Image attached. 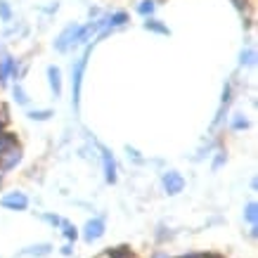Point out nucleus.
<instances>
[{
	"mask_svg": "<svg viewBox=\"0 0 258 258\" xmlns=\"http://www.w3.org/2000/svg\"><path fill=\"white\" fill-rule=\"evenodd\" d=\"M88 55H90V47L86 50V55L71 67V102H74V109L76 111H79V104H81V83H83V71H86V64H88Z\"/></svg>",
	"mask_w": 258,
	"mask_h": 258,
	"instance_id": "nucleus-1",
	"label": "nucleus"
},
{
	"mask_svg": "<svg viewBox=\"0 0 258 258\" xmlns=\"http://www.w3.org/2000/svg\"><path fill=\"white\" fill-rule=\"evenodd\" d=\"M79 24H69L62 33H59V38L55 40V50L57 52H67L71 45H76V36H79Z\"/></svg>",
	"mask_w": 258,
	"mask_h": 258,
	"instance_id": "nucleus-2",
	"label": "nucleus"
},
{
	"mask_svg": "<svg viewBox=\"0 0 258 258\" xmlns=\"http://www.w3.org/2000/svg\"><path fill=\"white\" fill-rule=\"evenodd\" d=\"M19 74H22V69H19V64H17L12 57H3V59H0V86L8 83V76L19 79Z\"/></svg>",
	"mask_w": 258,
	"mask_h": 258,
	"instance_id": "nucleus-3",
	"label": "nucleus"
},
{
	"mask_svg": "<svg viewBox=\"0 0 258 258\" xmlns=\"http://www.w3.org/2000/svg\"><path fill=\"white\" fill-rule=\"evenodd\" d=\"M164 189L168 192V195H180L182 189H185V180H182V175L175 171H168L164 175Z\"/></svg>",
	"mask_w": 258,
	"mask_h": 258,
	"instance_id": "nucleus-4",
	"label": "nucleus"
},
{
	"mask_svg": "<svg viewBox=\"0 0 258 258\" xmlns=\"http://www.w3.org/2000/svg\"><path fill=\"white\" fill-rule=\"evenodd\" d=\"M0 206L12 209V211H24V209L29 206V199H26L22 192H12V195H8V197H3V199H0Z\"/></svg>",
	"mask_w": 258,
	"mask_h": 258,
	"instance_id": "nucleus-5",
	"label": "nucleus"
},
{
	"mask_svg": "<svg viewBox=\"0 0 258 258\" xmlns=\"http://www.w3.org/2000/svg\"><path fill=\"white\" fill-rule=\"evenodd\" d=\"M102 166H104V180L109 185H114L116 182V161H114L109 149H104V147H102Z\"/></svg>",
	"mask_w": 258,
	"mask_h": 258,
	"instance_id": "nucleus-6",
	"label": "nucleus"
},
{
	"mask_svg": "<svg viewBox=\"0 0 258 258\" xmlns=\"http://www.w3.org/2000/svg\"><path fill=\"white\" fill-rule=\"evenodd\" d=\"M19 161H22V149L19 147L10 149L8 154H3V157H0V173H8V171H12V168H17Z\"/></svg>",
	"mask_w": 258,
	"mask_h": 258,
	"instance_id": "nucleus-7",
	"label": "nucleus"
},
{
	"mask_svg": "<svg viewBox=\"0 0 258 258\" xmlns=\"http://www.w3.org/2000/svg\"><path fill=\"white\" fill-rule=\"evenodd\" d=\"M102 235H104V220H100V218L88 220V223H86V232H83V237H86L88 242H95V239H100Z\"/></svg>",
	"mask_w": 258,
	"mask_h": 258,
	"instance_id": "nucleus-8",
	"label": "nucleus"
},
{
	"mask_svg": "<svg viewBox=\"0 0 258 258\" xmlns=\"http://www.w3.org/2000/svg\"><path fill=\"white\" fill-rule=\"evenodd\" d=\"M15 147H19L17 135L10 133L8 128H5V131H0V157H3V154H8L10 149H15Z\"/></svg>",
	"mask_w": 258,
	"mask_h": 258,
	"instance_id": "nucleus-9",
	"label": "nucleus"
},
{
	"mask_svg": "<svg viewBox=\"0 0 258 258\" xmlns=\"http://www.w3.org/2000/svg\"><path fill=\"white\" fill-rule=\"evenodd\" d=\"M47 79H50V88H52L55 97H59L62 95V74H59V69L57 67H47Z\"/></svg>",
	"mask_w": 258,
	"mask_h": 258,
	"instance_id": "nucleus-10",
	"label": "nucleus"
},
{
	"mask_svg": "<svg viewBox=\"0 0 258 258\" xmlns=\"http://www.w3.org/2000/svg\"><path fill=\"white\" fill-rule=\"evenodd\" d=\"M142 29H145V31H152V33H159V36H171L168 26H164L161 22L152 19V17H147V22H142Z\"/></svg>",
	"mask_w": 258,
	"mask_h": 258,
	"instance_id": "nucleus-11",
	"label": "nucleus"
},
{
	"mask_svg": "<svg viewBox=\"0 0 258 258\" xmlns=\"http://www.w3.org/2000/svg\"><path fill=\"white\" fill-rule=\"evenodd\" d=\"M256 218H258V204L256 202H249L246 204V209H244V220L251 223V225H256Z\"/></svg>",
	"mask_w": 258,
	"mask_h": 258,
	"instance_id": "nucleus-12",
	"label": "nucleus"
},
{
	"mask_svg": "<svg viewBox=\"0 0 258 258\" xmlns=\"http://www.w3.org/2000/svg\"><path fill=\"white\" fill-rule=\"evenodd\" d=\"M104 256L107 258H133V251L128 249V246H116V249H109Z\"/></svg>",
	"mask_w": 258,
	"mask_h": 258,
	"instance_id": "nucleus-13",
	"label": "nucleus"
},
{
	"mask_svg": "<svg viewBox=\"0 0 258 258\" xmlns=\"http://www.w3.org/2000/svg\"><path fill=\"white\" fill-rule=\"evenodd\" d=\"M154 10H157V3H154V0H142L140 5H138V12H140L142 17H152Z\"/></svg>",
	"mask_w": 258,
	"mask_h": 258,
	"instance_id": "nucleus-14",
	"label": "nucleus"
},
{
	"mask_svg": "<svg viewBox=\"0 0 258 258\" xmlns=\"http://www.w3.org/2000/svg\"><path fill=\"white\" fill-rule=\"evenodd\" d=\"M125 22H128V15H125V12H114V15L109 17L107 26H109V29H116V26H123Z\"/></svg>",
	"mask_w": 258,
	"mask_h": 258,
	"instance_id": "nucleus-15",
	"label": "nucleus"
},
{
	"mask_svg": "<svg viewBox=\"0 0 258 258\" xmlns=\"http://www.w3.org/2000/svg\"><path fill=\"white\" fill-rule=\"evenodd\" d=\"M50 251H52L50 244H40V246H31V249L24 251V253H26V256H47Z\"/></svg>",
	"mask_w": 258,
	"mask_h": 258,
	"instance_id": "nucleus-16",
	"label": "nucleus"
},
{
	"mask_svg": "<svg viewBox=\"0 0 258 258\" xmlns=\"http://www.w3.org/2000/svg\"><path fill=\"white\" fill-rule=\"evenodd\" d=\"M0 19L3 22H12V8H10V3H5V0H0Z\"/></svg>",
	"mask_w": 258,
	"mask_h": 258,
	"instance_id": "nucleus-17",
	"label": "nucleus"
},
{
	"mask_svg": "<svg viewBox=\"0 0 258 258\" xmlns=\"http://www.w3.org/2000/svg\"><path fill=\"white\" fill-rule=\"evenodd\" d=\"M256 62V52H253V50H244L242 55H239V64H246V67H251V64Z\"/></svg>",
	"mask_w": 258,
	"mask_h": 258,
	"instance_id": "nucleus-18",
	"label": "nucleus"
},
{
	"mask_svg": "<svg viewBox=\"0 0 258 258\" xmlns=\"http://www.w3.org/2000/svg\"><path fill=\"white\" fill-rule=\"evenodd\" d=\"M249 128V121L242 116V114H237L235 118H232V131H246Z\"/></svg>",
	"mask_w": 258,
	"mask_h": 258,
	"instance_id": "nucleus-19",
	"label": "nucleus"
},
{
	"mask_svg": "<svg viewBox=\"0 0 258 258\" xmlns=\"http://www.w3.org/2000/svg\"><path fill=\"white\" fill-rule=\"evenodd\" d=\"M29 116H31V121H47V118L52 116V111H50V109H40V111H31Z\"/></svg>",
	"mask_w": 258,
	"mask_h": 258,
	"instance_id": "nucleus-20",
	"label": "nucleus"
},
{
	"mask_svg": "<svg viewBox=\"0 0 258 258\" xmlns=\"http://www.w3.org/2000/svg\"><path fill=\"white\" fill-rule=\"evenodd\" d=\"M15 100H17V104H29V97L22 90V86H15Z\"/></svg>",
	"mask_w": 258,
	"mask_h": 258,
	"instance_id": "nucleus-21",
	"label": "nucleus"
},
{
	"mask_svg": "<svg viewBox=\"0 0 258 258\" xmlns=\"http://www.w3.org/2000/svg\"><path fill=\"white\" fill-rule=\"evenodd\" d=\"M62 225H64V237H67V239H76V237H79V232H76L74 225H69V223H62Z\"/></svg>",
	"mask_w": 258,
	"mask_h": 258,
	"instance_id": "nucleus-22",
	"label": "nucleus"
},
{
	"mask_svg": "<svg viewBox=\"0 0 258 258\" xmlns=\"http://www.w3.org/2000/svg\"><path fill=\"white\" fill-rule=\"evenodd\" d=\"M223 164H225V154L220 152L218 157H216V161H213V171H218V168H220V166H223Z\"/></svg>",
	"mask_w": 258,
	"mask_h": 258,
	"instance_id": "nucleus-23",
	"label": "nucleus"
},
{
	"mask_svg": "<svg viewBox=\"0 0 258 258\" xmlns=\"http://www.w3.org/2000/svg\"><path fill=\"white\" fill-rule=\"evenodd\" d=\"M232 3H235V8L239 10V12H246V8H249V3H246V0H232Z\"/></svg>",
	"mask_w": 258,
	"mask_h": 258,
	"instance_id": "nucleus-24",
	"label": "nucleus"
},
{
	"mask_svg": "<svg viewBox=\"0 0 258 258\" xmlns=\"http://www.w3.org/2000/svg\"><path fill=\"white\" fill-rule=\"evenodd\" d=\"M43 220H47V223H52V225H62V220L57 218V216H50V213H45V216H43Z\"/></svg>",
	"mask_w": 258,
	"mask_h": 258,
	"instance_id": "nucleus-25",
	"label": "nucleus"
},
{
	"mask_svg": "<svg viewBox=\"0 0 258 258\" xmlns=\"http://www.w3.org/2000/svg\"><path fill=\"white\" fill-rule=\"evenodd\" d=\"M180 258H204V253H187V256H180Z\"/></svg>",
	"mask_w": 258,
	"mask_h": 258,
	"instance_id": "nucleus-26",
	"label": "nucleus"
},
{
	"mask_svg": "<svg viewBox=\"0 0 258 258\" xmlns=\"http://www.w3.org/2000/svg\"><path fill=\"white\" fill-rule=\"evenodd\" d=\"M157 258H168V256H157Z\"/></svg>",
	"mask_w": 258,
	"mask_h": 258,
	"instance_id": "nucleus-27",
	"label": "nucleus"
}]
</instances>
